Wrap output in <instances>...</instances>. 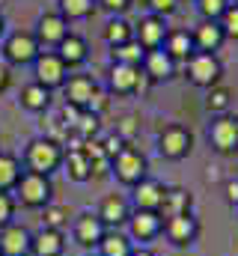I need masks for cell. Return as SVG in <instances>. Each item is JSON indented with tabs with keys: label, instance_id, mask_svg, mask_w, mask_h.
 <instances>
[{
	"label": "cell",
	"instance_id": "ee69618b",
	"mask_svg": "<svg viewBox=\"0 0 238 256\" xmlns=\"http://www.w3.org/2000/svg\"><path fill=\"white\" fill-rule=\"evenodd\" d=\"M6 86H9V68H6V66L0 63V92H3Z\"/></svg>",
	"mask_w": 238,
	"mask_h": 256
},
{
	"label": "cell",
	"instance_id": "7c38bea8",
	"mask_svg": "<svg viewBox=\"0 0 238 256\" xmlns=\"http://www.w3.org/2000/svg\"><path fill=\"white\" fill-rule=\"evenodd\" d=\"M146 74L140 66H122V63H114L110 68V90L119 92V96H128V92H140L146 86Z\"/></svg>",
	"mask_w": 238,
	"mask_h": 256
},
{
	"label": "cell",
	"instance_id": "ab89813d",
	"mask_svg": "<svg viewBox=\"0 0 238 256\" xmlns=\"http://www.w3.org/2000/svg\"><path fill=\"white\" fill-rule=\"evenodd\" d=\"M102 146H104V155L114 161V158L119 155V149H122V146H128V143H122L116 134H110V137H104V140H102Z\"/></svg>",
	"mask_w": 238,
	"mask_h": 256
},
{
	"label": "cell",
	"instance_id": "7bdbcfd3",
	"mask_svg": "<svg viewBox=\"0 0 238 256\" xmlns=\"http://www.w3.org/2000/svg\"><path fill=\"white\" fill-rule=\"evenodd\" d=\"M102 6L110 12H122V9H128V0H102Z\"/></svg>",
	"mask_w": 238,
	"mask_h": 256
},
{
	"label": "cell",
	"instance_id": "5b68a950",
	"mask_svg": "<svg viewBox=\"0 0 238 256\" xmlns=\"http://www.w3.org/2000/svg\"><path fill=\"white\" fill-rule=\"evenodd\" d=\"M68 230H72L74 244H78V248H84V250H96V248H98V242H102V238H104V232H108V226L102 224V218H98L96 212H80V214H74Z\"/></svg>",
	"mask_w": 238,
	"mask_h": 256
},
{
	"label": "cell",
	"instance_id": "c3c4849f",
	"mask_svg": "<svg viewBox=\"0 0 238 256\" xmlns=\"http://www.w3.org/2000/svg\"><path fill=\"white\" fill-rule=\"evenodd\" d=\"M236 212H238V208H236Z\"/></svg>",
	"mask_w": 238,
	"mask_h": 256
},
{
	"label": "cell",
	"instance_id": "484cf974",
	"mask_svg": "<svg viewBox=\"0 0 238 256\" xmlns=\"http://www.w3.org/2000/svg\"><path fill=\"white\" fill-rule=\"evenodd\" d=\"M21 104L27 108V110H33V114H48V108H51V90H45L42 84H27L24 90H21Z\"/></svg>",
	"mask_w": 238,
	"mask_h": 256
},
{
	"label": "cell",
	"instance_id": "8fae6325",
	"mask_svg": "<svg viewBox=\"0 0 238 256\" xmlns=\"http://www.w3.org/2000/svg\"><path fill=\"white\" fill-rule=\"evenodd\" d=\"M36 84H42L45 90H57L66 84V72H68V66L60 60V54H39L36 60Z\"/></svg>",
	"mask_w": 238,
	"mask_h": 256
},
{
	"label": "cell",
	"instance_id": "e0dca14e",
	"mask_svg": "<svg viewBox=\"0 0 238 256\" xmlns=\"http://www.w3.org/2000/svg\"><path fill=\"white\" fill-rule=\"evenodd\" d=\"M62 90H66V104H74V108L86 110V104H90L92 92L98 90V84L90 74H72V78H66Z\"/></svg>",
	"mask_w": 238,
	"mask_h": 256
},
{
	"label": "cell",
	"instance_id": "52a82bcc",
	"mask_svg": "<svg viewBox=\"0 0 238 256\" xmlns=\"http://www.w3.org/2000/svg\"><path fill=\"white\" fill-rule=\"evenodd\" d=\"M200 232H202V226L194 218V212L176 214V218H164V236H167V242L173 248H194Z\"/></svg>",
	"mask_w": 238,
	"mask_h": 256
},
{
	"label": "cell",
	"instance_id": "cb8c5ba5",
	"mask_svg": "<svg viewBox=\"0 0 238 256\" xmlns=\"http://www.w3.org/2000/svg\"><path fill=\"white\" fill-rule=\"evenodd\" d=\"M62 164H66V173L72 182H90L92 179V164L84 155V149H68L62 155Z\"/></svg>",
	"mask_w": 238,
	"mask_h": 256
},
{
	"label": "cell",
	"instance_id": "ac0fdd59",
	"mask_svg": "<svg viewBox=\"0 0 238 256\" xmlns=\"http://www.w3.org/2000/svg\"><path fill=\"white\" fill-rule=\"evenodd\" d=\"M140 68H143V74H146L149 80H170V78L176 74V60H173L164 48H155V51H146Z\"/></svg>",
	"mask_w": 238,
	"mask_h": 256
},
{
	"label": "cell",
	"instance_id": "d6986e66",
	"mask_svg": "<svg viewBox=\"0 0 238 256\" xmlns=\"http://www.w3.org/2000/svg\"><path fill=\"white\" fill-rule=\"evenodd\" d=\"M66 254V232L57 230H39L30 238V256H62Z\"/></svg>",
	"mask_w": 238,
	"mask_h": 256
},
{
	"label": "cell",
	"instance_id": "3957f363",
	"mask_svg": "<svg viewBox=\"0 0 238 256\" xmlns=\"http://www.w3.org/2000/svg\"><path fill=\"white\" fill-rule=\"evenodd\" d=\"M110 173L116 176L119 185L134 188L137 182H143V179L149 176V164H146V158H143L140 149H134V146H122L119 155L110 161Z\"/></svg>",
	"mask_w": 238,
	"mask_h": 256
},
{
	"label": "cell",
	"instance_id": "d590c367",
	"mask_svg": "<svg viewBox=\"0 0 238 256\" xmlns=\"http://www.w3.org/2000/svg\"><path fill=\"white\" fill-rule=\"evenodd\" d=\"M220 30H224V36L226 39H238V3H230L226 6V12L220 15Z\"/></svg>",
	"mask_w": 238,
	"mask_h": 256
},
{
	"label": "cell",
	"instance_id": "7a4b0ae2",
	"mask_svg": "<svg viewBox=\"0 0 238 256\" xmlns=\"http://www.w3.org/2000/svg\"><path fill=\"white\" fill-rule=\"evenodd\" d=\"M12 194H15V202H21L24 208H45L54 196V185H51V176L24 170Z\"/></svg>",
	"mask_w": 238,
	"mask_h": 256
},
{
	"label": "cell",
	"instance_id": "8992f818",
	"mask_svg": "<svg viewBox=\"0 0 238 256\" xmlns=\"http://www.w3.org/2000/svg\"><path fill=\"white\" fill-rule=\"evenodd\" d=\"M208 143L218 155H236L238 152V116L220 114L208 126Z\"/></svg>",
	"mask_w": 238,
	"mask_h": 256
},
{
	"label": "cell",
	"instance_id": "277c9868",
	"mask_svg": "<svg viewBox=\"0 0 238 256\" xmlns=\"http://www.w3.org/2000/svg\"><path fill=\"white\" fill-rule=\"evenodd\" d=\"M188 78L194 86H202V90H212L220 74H224V66L218 60V54H208V51H194L188 60Z\"/></svg>",
	"mask_w": 238,
	"mask_h": 256
},
{
	"label": "cell",
	"instance_id": "83f0119b",
	"mask_svg": "<svg viewBox=\"0 0 238 256\" xmlns=\"http://www.w3.org/2000/svg\"><path fill=\"white\" fill-rule=\"evenodd\" d=\"M21 161L15 158V155H9V152H0V191H15V185H18V179H21Z\"/></svg>",
	"mask_w": 238,
	"mask_h": 256
},
{
	"label": "cell",
	"instance_id": "7dc6e473",
	"mask_svg": "<svg viewBox=\"0 0 238 256\" xmlns=\"http://www.w3.org/2000/svg\"><path fill=\"white\" fill-rule=\"evenodd\" d=\"M90 256H96V254H90Z\"/></svg>",
	"mask_w": 238,
	"mask_h": 256
},
{
	"label": "cell",
	"instance_id": "681fc988",
	"mask_svg": "<svg viewBox=\"0 0 238 256\" xmlns=\"http://www.w3.org/2000/svg\"><path fill=\"white\" fill-rule=\"evenodd\" d=\"M0 256H3V254H0Z\"/></svg>",
	"mask_w": 238,
	"mask_h": 256
},
{
	"label": "cell",
	"instance_id": "30bf717a",
	"mask_svg": "<svg viewBox=\"0 0 238 256\" xmlns=\"http://www.w3.org/2000/svg\"><path fill=\"white\" fill-rule=\"evenodd\" d=\"M131 202H128V196H122V194H108L102 202H98V208H96V214L102 218V224L108 226V230H122L125 224H128V218H131Z\"/></svg>",
	"mask_w": 238,
	"mask_h": 256
},
{
	"label": "cell",
	"instance_id": "60d3db41",
	"mask_svg": "<svg viewBox=\"0 0 238 256\" xmlns=\"http://www.w3.org/2000/svg\"><path fill=\"white\" fill-rule=\"evenodd\" d=\"M224 196H226V202H230L232 208H238V176L224 182Z\"/></svg>",
	"mask_w": 238,
	"mask_h": 256
},
{
	"label": "cell",
	"instance_id": "ba28073f",
	"mask_svg": "<svg viewBox=\"0 0 238 256\" xmlns=\"http://www.w3.org/2000/svg\"><path fill=\"white\" fill-rule=\"evenodd\" d=\"M158 152L167 161H182L194 152V134L184 126H167L158 137Z\"/></svg>",
	"mask_w": 238,
	"mask_h": 256
},
{
	"label": "cell",
	"instance_id": "f35d334b",
	"mask_svg": "<svg viewBox=\"0 0 238 256\" xmlns=\"http://www.w3.org/2000/svg\"><path fill=\"white\" fill-rule=\"evenodd\" d=\"M108 104H110L108 92H104V90H96V92H92V98H90V104H86V110H90V114H96V116H102V114L108 110Z\"/></svg>",
	"mask_w": 238,
	"mask_h": 256
},
{
	"label": "cell",
	"instance_id": "836d02e7",
	"mask_svg": "<svg viewBox=\"0 0 238 256\" xmlns=\"http://www.w3.org/2000/svg\"><path fill=\"white\" fill-rule=\"evenodd\" d=\"M96 0H60V15L62 18H86L92 12Z\"/></svg>",
	"mask_w": 238,
	"mask_h": 256
},
{
	"label": "cell",
	"instance_id": "f1b7e54d",
	"mask_svg": "<svg viewBox=\"0 0 238 256\" xmlns=\"http://www.w3.org/2000/svg\"><path fill=\"white\" fill-rule=\"evenodd\" d=\"M42 226L45 230H57V232H66L72 226V212L60 202H48L42 208Z\"/></svg>",
	"mask_w": 238,
	"mask_h": 256
},
{
	"label": "cell",
	"instance_id": "d6a6232c",
	"mask_svg": "<svg viewBox=\"0 0 238 256\" xmlns=\"http://www.w3.org/2000/svg\"><path fill=\"white\" fill-rule=\"evenodd\" d=\"M98 120H102V116H96V114H90V110H80L78 126H74V134H78L80 140H92V137L98 134V128H102Z\"/></svg>",
	"mask_w": 238,
	"mask_h": 256
},
{
	"label": "cell",
	"instance_id": "d4e9b609",
	"mask_svg": "<svg viewBox=\"0 0 238 256\" xmlns=\"http://www.w3.org/2000/svg\"><path fill=\"white\" fill-rule=\"evenodd\" d=\"M66 36H68V27H66V18L62 15H42L39 18V42L60 45Z\"/></svg>",
	"mask_w": 238,
	"mask_h": 256
},
{
	"label": "cell",
	"instance_id": "8d00e7d4",
	"mask_svg": "<svg viewBox=\"0 0 238 256\" xmlns=\"http://www.w3.org/2000/svg\"><path fill=\"white\" fill-rule=\"evenodd\" d=\"M15 208H18L15 196L9 191H0V230L9 226V224H15Z\"/></svg>",
	"mask_w": 238,
	"mask_h": 256
},
{
	"label": "cell",
	"instance_id": "44dd1931",
	"mask_svg": "<svg viewBox=\"0 0 238 256\" xmlns=\"http://www.w3.org/2000/svg\"><path fill=\"white\" fill-rule=\"evenodd\" d=\"M188 212H194V196L190 191H184V188H167L164 194V206H161V218H176V214H188Z\"/></svg>",
	"mask_w": 238,
	"mask_h": 256
},
{
	"label": "cell",
	"instance_id": "7402d4cb",
	"mask_svg": "<svg viewBox=\"0 0 238 256\" xmlns=\"http://www.w3.org/2000/svg\"><path fill=\"white\" fill-rule=\"evenodd\" d=\"M131 254H134V242L119 230H108L104 238L96 248V256H131Z\"/></svg>",
	"mask_w": 238,
	"mask_h": 256
},
{
	"label": "cell",
	"instance_id": "1f68e13d",
	"mask_svg": "<svg viewBox=\"0 0 238 256\" xmlns=\"http://www.w3.org/2000/svg\"><path fill=\"white\" fill-rule=\"evenodd\" d=\"M230 102H232V92L226 90V86H220V84H214L212 90H208V98H206V108L212 110V114H226L230 110Z\"/></svg>",
	"mask_w": 238,
	"mask_h": 256
},
{
	"label": "cell",
	"instance_id": "74e56055",
	"mask_svg": "<svg viewBox=\"0 0 238 256\" xmlns=\"http://www.w3.org/2000/svg\"><path fill=\"white\" fill-rule=\"evenodd\" d=\"M137 131H140V122H137L134 116H122V120L116 122V137L122 140V143H131Z\"/></svg>",
	"mask_w": 238,
	"mask_h": 256
},
{
	"label": "cell",
	"instance_id": "9a60e30c",
	"mask_svg": "<svg viewBox=\"0 0 238 256\" xmlns=\"http://www.w3.org/2000/svg\"><path fill=\"white\" fill-rule=\"evenodd\" d=\"M134 208H143V212H161L164 206V194H167V185L146 176L143 182H137L134 188Z\"/></svg>",
	"mask_w": 238,
	"mask_h": 256
},
{
	"label": "cell",
	"instance_id": "e575fe53",
	"mask_svg": "<svg viewBox=\"0 0 238 256\" xmlns=\"http://www.w3.org/2000/svg\"><path fill=\"white\" fill-rule=\"evenodd\" d=\"M226 6H230V0H196V9H200L202 21H220Z\"/></svg>",
	"mask_w": 238,
	"mask_h": 256
},
{
	"label": "cell",
	"instance_id": "4316f807",
	"mask_svg": "<svg viewBox=\"0 0 238 256\" xmlns=\"http://www.w3.org/2000/svg\"><path fill=\"white\" fill-rule=\"evenodd\" d=\"M57 48H60L57 51L60 60H62L66 66H80L84 60H86V42H84L80 36H72V33H68Z\"/></svg>",
	"mask_w": 238,
	"mask_h": 256
},
{
	"label": "cell",
	"instance_id": "5bb4252c",
	"mask_svg": "<svg viewBox=\"0 0 238 256\" xmlns=\"http://www.w3.org/2000/svg\"><path fill=\"white\" fill-rule=\"evenodd\" d=\"M30 238L33 232L24 224H9L0 230V254L3 256H30Z\"/></svg>",
	"mask_w": 238,
	"mask_h": 256
},
{
	"label": "cell",
	"instance_id": "6da1fadb",
	"mask_svg": "<svg viewBox=\"0 0 238 256\" xmlns=\"http://www.w3.org/2000/svg\"><path fill=\"white\" fill-rule=\"evenodd\" d=\"M62 143L51 140V137H36L27 143V152H24V170L30 173H42V176H51L62 167Z\"/></svg>",
	"mask_w": 238,
	"mask_h": 256
},
{
	"label": "cell",
	"instance_id": "603a6c76",
	"mask_svg": "<svg viewBox=\"0 0 238 256\" xmlns=\"http://www.w3.org/2000/svg\"><path fill=\"white\" fill-rule=\"evenodd\" d=\"M173 60H188L194 51H196V45H194V33H188V30H173V33H167V39H164V45H161Z\"/></svg>",
	"mask_w": 238,
	"mask_h": 256
},
{
	"label": "cell",
	"instance_id": "f6af8a7d",
	"mask_svg": "<svg viewBox=\"0 0 238 256\" xmlns=\"http://www.w3.org/2000/svg\"><path fill=\"white\" fill-rule=\"evenodd\" d=\"M131 256H158L155 250H149V248H134V254Z\"/></svg>",
	"mask_w": 238,
	"mask_h": 256
},
{
	"label": "cell",
	"instance_id": "4fadbf2b",
	"mask_svg": "<svg viewBox=\"0 0 238 256\" xmlns=\"http://www.w3.org/2000/svg\"><path fill=\"white\" fill-rule=\"evenodd\" d=\"M3 54H6L9 63H18V66L33 63L39 57V39L30 36V33H12L6 39V45H3Z\"/></svg>",
	"mask_w": 238,
	"mask_h": 256
},
{
	"label": "cell",
	"instance_id": "4dcf8cb0",
	"mask_svg": "<svg viewBox=\"0 0 238 256\" xmlns=\"http://www.w3.org/2000/svg\"><path fill=\"white\" fill-rule=\"evenodd\" d=\"M104 39H108L110 48H116V45H125V42L134 39V30H131V24H128L125 18H114V21L104 27Z\"/></svg>",
	"mask_w": 238,
	"mask_h": 256
},
{
	"label": "cell",
	"instance_id": "2e32d148",
	"mask_svg": "<svg viewBox=\"0 0 238 256\" xmlns=\"http://www.w3.org/2000/svg\"><path fill=\"white\" fill-rule=\"evenodd\" d=\"M167 33H170V30H167V24H164L161 15H146V18H140V24H137V30H134V39H137L146 51H155V48L164 45Z\"/></svg>",
	"mask_w": 238,
	"mask_h": 256
},
{
	"label": "cell",
	"instance_id": "ffe728a7",
	"mask_svg": "<svg viewBox=\"0 0 238 256\" xmlns=\"http://www.w3.org/2000/svg\"><path fill=\"white\" fill-rule=\"evenodd\" d=\"M224 42H226V36H224V30H220L218 21H202V24L194 30V45H196V51L214 54Z\"/></svg>",
	"mask_w": 238,
	"mask_h": 256
},
{
	"label": "cell",
	"instance_id": "9c48e42d",
	"mask_svg": "<svg viewBox=\"0 0 238 256\" xmlns=\"http://www.w3.org/2000/svg\"><path fill=\"white\" fill-rule=\"evenodd\" d=\"M125 226H128V238H131V242L146 244V242H155V238L164 232V218H161V212H143V208H134Z\"/></svg>",
	"mask_w": 238,
	"mask_h": 256
},
{
	"label": "cell",
	"instance_id": "bcb514c9",
	"mask_svg": "<svg viewBox=\"0 0 238 256\" xmlns=\"http://www.w3.org/2000/svg\"><path fill=\"white\" fill-rule=\"evenodd\" d=\"M0 33H3V18H0Z\"/></svg>",
	"mask_w": 238,
	"mask_h": 256
},
{
	"label": "cell",
	"instance_id": "f546056e",
	"mask_svg": "<svg viewBox=\"0 0 238 256\" xmlns=\"http://www.w3.org/2000/svg\"><path fill=\"white\" fill-rule=\"evenodd\" d=\"M143 57H146V48H143L137 39H131V42H125V45H116V48H114V63L140 66L143 63Z\"/></svg>",
	"mask_w": 238,
	"mask_h": 256
},
{
	"label": "cell",
	"instance_id": "b9f144b4",
	"mask_svg": "<svg viewBox=\"0 0 238 256\" xmlns=\"http://www.w3.org/2000/svg\"><path fill=\"white\" fill-rule=\"evenodd\" d=\"M149 6H152V15H170L173 9H176V0H149Z\"/></svg>",
	"mask_w": 238,
	"mask_h": 256
}]
</instances>
